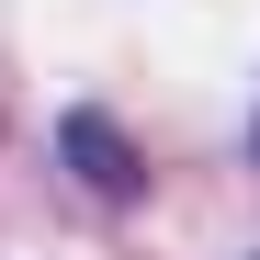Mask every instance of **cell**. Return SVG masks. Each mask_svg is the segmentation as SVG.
<instances>
[{"instance_id": "1", "label": "cell", "mask_w": 260, "mask_h": 260, "mask_svg": "<svg viewBox=\"0 0 260 260\" xmlns=\"http://www.w3.org/2000/svg\"><path fill=\"white\" fill-rule=\"evenodd\" d=\"M57 147H68V170H79V181H102L113 204H136V192H147V158L113 136V113H68V136H57Z\"/></svg>"}]
</instances>
